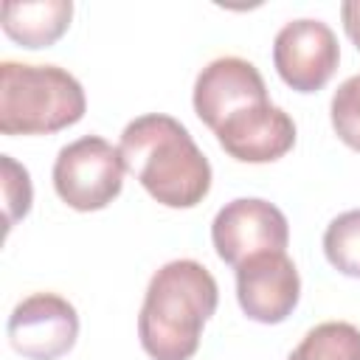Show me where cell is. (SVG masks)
Instances as JSON below:
<instances>
[{
  "mask_svg": "<svg viewBox=\"0 0 360 360\" xmlns=\"http://www.w3.org/2000/svg\"><path fill=\"white\" fill-rule=\"evenodd\" d=\"M70 0H6L0 8L3 31L22 48H48L70 25Z\"/></svg>",
  "mask_w": 360,
  "mask_h": 360,
  "instance_id": "11",
  "label": "cell"
},
{
  "mask_svg": "<svg viewBox=\"0 0 360 360\" xmlns=\"http://www.w3.org/2000/svg\"><path fill=\"white\" fill-rule=\"evenodd\" d=\"M287 360H360V329L349 321L312 326Z\"/></svg>",
  "mask_w": 360,
  "mask_h": 360,
  "instance_id": "12",
  "label": "cell"
},
{
  "mask_svg": "<svg viewBox=\"0 0 360 360\" xmlns=\"http://www.w3.org/2000/svg\"><path fill=\"white\" fill-rule=\"evenodd\" d=\"M340 17H343V28H346L349 39L360 51V0H346L340 6Z\"/></svg>",
  "mask_w": 360,
  "mask_h": 360,
  "instance_id": "16",
  "label": "cell"
},
{
  "mask_svg": "<svg viewBox=\"0 0 360 360\" xmlns=\"http://www.w3.org/2000/svg\"><path fill=\"white\" fill-rule=\"evenodd\" d=\"M214 135L219 146L242 163H273L292 149L295 124L281 107L264 101L233 112L214 129Z\"/></svg>",
  "mask_w": 360,
  "mask_h": 360,
  "instance_id": "10",
  "label": "cell"
},
{
  "mask_svg": "<svg viewBox=\"0 0 360 360\" xmlns=\"http://www.w3.org/2000/svg\"><path fill=\"white\" fill-rule=\"evenodd\" d=\"M329 115H332V127H335L338 138L346 146H352L354 152H360V73L349 76L335 90Z\"/></svg>",
  "mask_w": 360,
  "mask_h": 360,
  "instance_id": "14",
  "label": "cell"
},
{
  "mask_svg": "<svg viewBox=\"0 0 360 360\" xmlns=\"http://www.w3.org/2000/svg\"><path fill=\"white\" fill-rule=\"evenodd\" d=\"M127 172L166 208H191L211 188V163L188 129L163 112H146L121 132Z\"/></svg>",
  "mask_w": 360,
  "mask_h": 360,
  "instance_id": "1",
  "label": "cell"
},
{
  "mask_svg": "<svg viewBox=\"0 0 360 360\" xmlns=\"http://www.w3.org/2000/svg\"><path fill=\"white\" fill-rule=\"evenodd\" d=\"M121 149L98 135H84L59 149L53 160V188L76 211L107 208L124 186Z\"/></svg>",
  "mask_w": 360,
  "mask_h": 360,
  "instance_id": "4",
  "label": "cell"
},
{
  "mask_svg": "<svg viewBox=\"0 0 360 360\" xmlns=\"http://www.w3.org/2000/svg\"><path fill=\"white\" fill-rule=\"evenodd\" d=\"M0 172H3V208H6V228H11L17 219H22L31 211V177L25 166H20L11 155H0Z\"/></svg>",
  "mask_w": 360,
  "mask_h": 360,
  "instance_id": "15",
  "label": "cell"
},
{
  "mask_svg": "<svg viewBox=\"0 0 360 360\" xmlns=\"http://www.w3.org/2000/svg\"><path fill=\"white\" fill-rule=\"evenodd\" d=\"M301 278L284 250L256 253L236 267V298L256 323H281L298 304Z\"/></svg>",
  "mask_w": 360,
  "mask_h": 360,
  "instance_id": "8",
  "label": "cell"
},
{
  "mask_svg": "<svg viewBox=\"0 0 360 360\" xmlns=\"http://www.w3.org/2000/svg\"><path fill=\"white\" fill-rule=\"evenodd\" d=\"M211 242L225 264L239 267L256 253L287 250L290 225L273 202L259 197H239L217 211L211 222Z\"/></svg>",
  "mask_w": 360,
  "mask_h": 360,
  "instance_id": "5",
  "label": "cell"
},
{
  "mask_svg": "<svg viewBox=\"0 0 360 360\" xmlns=\"http://www.w3.org/2000/svg\"><path fill=\"white\" fill-rule=\"evenodd\" d=\"M87 110L84 90L59 65L0 62V132L51 135L76 124Z\"/></svg>",
  "mask_w": 360,
  "mask_h": 360,
  "instance_id": "3",
  "label": "cell"
},
{
  "mask_svg": "<svg viewBox=\"0 0 360 360\" xmlns=\"http://www.w3.org/2000/svg\"><path fill=\"white\" fill-rule=\"evenodd\" d=\"M323 253L338 273L360 278V208L343 211L326 225Z\"/></svg>",
  "mask_w": 360,
  "mask_h": 360,
  "instance_id": "13",
  "label": "cell"
},
{
  "mask_svg": "<svg viewBox=\"0 0 360 360\" xmlns=\"http://www.w3.org/2000/svg\"><path fill=\"white\" fill-rule=\"evenodd\" d=\"M219 287L194 259L166 262L146 287L138 338L152 360H191L205 321L217 312Z\"/></svg>",
  "mask_w": 360,
  "mask_h": 360,
  "instance_id": "2",
  "label": "cell"
},
{
  "mask_svg": "<svg viewBox=\"0 0 360 360\" xmlns=\"http://www.w3.org/2000/svg\"><path fill=\"white\" fill-rule=\"evenodd\" d=\"M191 101L200 121L217 129L233 112L253 104H264L270 98H267L264 79L253 62L242 56H219L200 70Z\"/></svg>",
  "mask_w": 360,
  "mask_h": 360,
  "instance_id": "9",
  "label": "cell"
},
{
  "mask_svg": "<svg viewBox=\"0 0 360 360\" xmlns=\"http://www.w3.org/2000/svg\"><path fill=\"white\" fill-rule=\"evenodd\" d=\"M340 48L335 31L312 17L290 20L273 39V65L281 82L298 93L321 90L338 70Z\"/></svg>",
  "mask_w": 360,
  "mask_h": 360,
  "instance_id": "6",
  "label": "cell"
},
{
  "mask_svg": "<svg viewBox=\"0 0 360 360\" xmlns=\"http://www.w3.org/2000/svg\"><path fill=\"white\" fill-rule=\"evenodd\" d=\"M8 343L28 360H59L79 338V315L73 304L56 292H34L8 315Z\"/></svg>",
  "mask_w": 360,
  "mask_h": 360,
  "instance_id": "7",
  "label": "cell"
}]
</instances>
